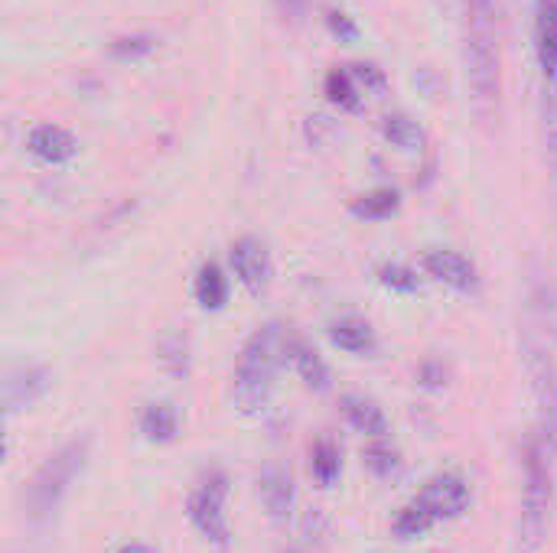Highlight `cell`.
<instances>
[{
	"label": "cell",
	"mask_w": 557,
	"mask_h": 553,
	"mask_svg": "<svg viewBox=\"0 0 557 553\" xmlns=\"http://www.w3.org/2000/svg\"><path fill=\"white\" fill-rule=\"evenodd\" d=\"M463 59L473 104L490 117L499 101V0H467Z\"/></svg>",
	"instance_id": "cell-1"
},
{
	"label": "cell",
	"mask_w": 557,
	"mask_h": 553,
	"mask_svg": "<svg viewBox=\"0 0 557 553\" xmlns=\"http://www.w3.org/2000/svg\"><path fill=\"white\" fill-rule=\"evenodd\" d=\"M522 508H519V553H539L552 535V512H555V460L545 447L542 433L529 437L522 450Z\"/></svg>",
	"instance_id": "cell-2"
},
{
	"label": "cell",
	"mask_w": 557,
	"mask_h": 553,
	"mask_svg": "<svg viewBox=\"0 0 557 553\" xmlns=\"http://www.w3.org/2000/svg\"><path fill=\"white\" fill-rule=\"evenodd\" d=\"M281 355H290V342L284 339L281 326H274V323L258 329L245 342V349L238 355L235 381H232V401L242 414H258L268 407Z\"/></svg>",
	"instance_id": "cell-3"
},
{
	"label": "cell",
	"mask_w": 557,
	"mask_h": 553,
	"mask_svg": "<svg viewBox=\"0 0 557 553\" xmlns=\"http://www.w3.org/2000/svg\"><path fill=\"white\" fill-rule=\"evenodd\" d=\"M470 505H473L470 482L460 473H441V476L428 479L424 489L401 508V515L395 518V535L401 541L424 538L441 521H454V518L467 515Z\"/></svg>",
	"instance_id": "cell-4"
},
{
	"label": "cell",
	"mask_w": 557,
	"mask_h": 553,
	"mask_svg": "<svg viewBox=\"0 0 557 553\" xmlns=\"http://www.w3.org/2000/svg\"><path fill=\"white\" fill-rule=\"evenodd\" d=\"M88 453H91V440L78 437V440L65 443L62 450H55L36 469V476L26 486V515H29L33 525H46L59 512V505L69 495L72 482L88 466Z\"/></svg>",
	"instance_id": "cell-5"
},
{
	"label": "cell",
	"mask_w": 557,
	"mask_h": 553,
	"mask_svg": "<svg viewBox=\"0 0 557 553\" xmlns=\"http://www.w3.org/2000/svg\"><path fill=\"white\" fill-rule=\"evenodd\" d=\"M225 499H228V476L222 469H209L196 489L189 492V525L219 551L228 548V521H225Z\"/></svg>",
	"instance_id": "cell-6"
},
{
	"label": "cell",
	"mask_w": 557,
	"mask_h": 553,
	"mask_svg": "<svg viewBox=\"0 0 557 553\" xmlns=\"http://www.w3.org/2000/svg\"><path fill=\"white\" fill-rule=\"evenodd\" d=\"M525 368H529V381H532V394L539 404V427H542V440L552 450L557 469V365L552 352L539 342L525 345Z\"/></svg>",
	"instance_id": "cell-7"
},
{
	"label": "cell",
	"mask_w": 557,
	"mask_h": 553,
	"mask_svg": "<svg viewBox=\"0 0 557 553\" xmlns=\"http://www.w3.org/2000/svg\"><path fill=\"white\" fill-rule=\"evenodd\" d=\"M421 267L428 277H434L437 284L460 290V293H476L480 290V274L473 267V261H467L460 251L450 248H431L421 257Z\"/></svg>",
	"instance_id": "cell-8"
},
{
	"label": "cell",
	"mask_w": 557,
	"mask_h": 553,
	"mask_svg": "<svg viewBox=\"0 0 557 553\" xmlns=\"http://www.w3.org/2000/svg\"><path fill=\"white\" fill-rule=\"evenodd\" d=\"M49 391V375L39 365H16L3 375V407L7 414L33 407Z\"/></svg>",
	"instance_id": "cell-9"
},
{
	"label": "cell",
	"mask_w": 557,
	"mask_h": 553,
	"mask_svg": "<svg viewBox=\"0 0 557 553\" xmlns=\"http://www.w3.org/2000/svg\"><path fill=\"white\" fill-rule=\"evenodd\" d=\"M228 257H232V267H235L238 280H242L251 293H258V290L268 287V280H271V257H268L264 241L245 235V238H238V241L232 244V254H228Z\"/></svg>",
	"instance_id": "cell-10"
},
{
	"label": "cell",
	"mask_w": 557,
	"mask_h": 553,
	"mask_svg": "<svg viewBox=\"0 0 557 553\" xmlns=\"http://www.w3.org/2000/svg\"><path fill=\"white\" fill-rule=\"evenodd\" d=\"M258 499L274 521H287L294 512V479L284 466H268L258 476Z\"/></svg>",
	"instance_id": "cell-11"
},
{
	"label": "cell",
	"mask_w": 557,
	"mask_h": 553,
	"mask_svg": "<svg viewBox=\"0 0 557 553\" xmlns=\"http://www.w3.org/2000/svg\"><path fill=\"white\" fill-rule=\"evenodd\" d=\"M535 52L545 81H557V0H535Z\"/></svg>",
	"instance_id": "cell-12"
},
{
	"label": "cell",
	"mask_w": 557,
	"mask_h": 553,
	"mask_svg": "<svg viewBox=\"0 0 557 553\" xmlns=\"http://www.w3.org/2000/svg\"><path fill=\"white\" fill-rule=\"evenodd\" d=\"M26 150H29L36 160L55 166V163H65V160L75 156V137H72L65 127H59V124H39V127L29 130Z\"/></svg>",
	"instance_id": "cell-13"
},
{
	"label": "cell",
	"mask_w": 557,
	"mask_h": 553,
	"mask_svg": "<svg viewBox=\"0 0 557 553\" xmlns=\"http://www.w3.org/2000/svg\"><path fill=\"white\" fill-rule=\"evenodd\" d=\"M343 414H346V420H349L359 433H366V437H372V440H385V433H388V417H385V411H382L372 398L346 394V398H343Z\"/></svg>",
	"instance_id": "cell-14"
},
{
	"label": "cell",
	"mask_w": 557,
	"mask_h": 553,
	"mask_svg": "<svg viewBox=\"0 0 557 553\" xmlns=\"http://www.w3.org/2000/svg\"><path fill=\"white\" fill-rule=\"evenodd\" d=\"M330 342L349 355H366L375 349V332L366 319L359 316H343L330 326Z\"/></svg>",
	"instance_id": "cell-15"
},
{
	"label": "cell",
	"mask_w": 557,
	"mask_h": 553,
	"mask_svg": "<svg viewBox=\"0 0 557 553\" xmlns=\"http://www.w3.org/2000/svg\"><path fill=\"white\" fill-rule=\"evenodd\" d=\"M140 433H144L150 443H157V447L173 443L176 433H180V417H176L173 404H170V401H153V404H147L144 414H140Z\"/></svg>",
	"instance_id": "cell-16"
},
{
	"label": "cell",
	"mask_w": 557,
	"mask_h": 553,
	"mask_svg": "<svg viewBox=\"0 0 557 553\" xmlns=\"http://www.w3.org/2000/svg\"><path fill=\"white\" fill-rule=\"evenodd\" d=\"M290 362H294L300 381H304L310 391L323 394V391L330 388V368H326V362L320 359L317 349H310L307 342H290Z\"/></svg>",
	"instance_id": "cell-17"
},
{
	"label": "cell",
	"mask_w": 557,
	"mask_h": 553,
	"mask_svg": "<svg viewBox=\"0 0 557 553\" xmlns=\"http://www.w3.org/2000/svg\"><path fill=\"white\" fill-rule=\"evenodd\" d=\"M382 134H385L395 147H401L405 153H421V150L428 147V134L421 130V124H418L414 117L401 114V111L385 114V121H382Z\"/></svg>",
	"instance_id": "cell-18"
},
{
	"label": "cell",
	"mask_w": 557,
	"mask_h": 553,
	"mask_svg": "<svg viewBox=\"0 0 557 553\" xmlns=\"http://www.w3.org/2000/svg\"><path fill=\"white\" fill-rule=\"evenodd\" d=\"M193 293L199 300L202 310H222L228 303V280L222 274L219 264H202L199 274H196V284H193Z\"/></svg>",
	"instance_id": "cell-19"
},
{
	"label": "cell",
	"mask_w": 557,
	"mask_h": 553,
	"mask_svg": "<svg viewBox=\"0 0 557 553\" xmlns=\"http://www.w3.org/2000/svg\"><path fill=\"white\" fill-rule=\"evenodd\" d=\"M401 209V196L388 186L382 189H372L366 196H359L352 202V215L356 218H366V222H382V218H392L395 212Z\"/></svg>",
	"instance_id": "cell-20"
},
{
	"label": "cell",
	"mask_w": 557,
	"mask_h": 553,
	"mask_svg": "<svg viewBox=\"0 0 557 553\" xmlns=\"http://www.w3.org/2000/svg\"><path fill=\"white\" fill-rule=\"evenodd\" d=\"M310 473L320 486H333L343 473V456L333 440H317L310 447Z\"/></svg>",
	"instance_id": "cell-21"
},
{
	"label": "cell",
	"mask_w": 557,
	"mask_h": 553,
	"mask_svg": "<svg viewBox=\"0 0 557 553\" xmlns=\"http://www.w3.org/2000/svg\"><path fill=\"white\" fill-rule=\"evenodd\" d=\"M326 98L343 108V111H359L362 104V95H359V85H356V75L346 72V68H333L326 75Z\"/></svg>",
	"instance_id": "cell-22"
},
{
	"label": "cell",
	"mask_w": 557,
	"mask_h": 553,
	"mask_svg": "<svg viewBox=\"0 0 557 553\" xmlns=\"http://www.w3.org/2000/svg\"><path fill=\"white\" fill-rule=\"evenodd\" d=\"M542 130H545V153L557 173V81H545V104H542Z\"/></svg>",
	"instance_id": "cell-23"
},
{
	"label": "cell",
	"mask_w": 557,
	"mask_h": 553,
	"mask_svg": "<svg viewBox=\"0 0 557 553\" xmlns=\"http://www.w3.org/2000/svg\"><path fill=\"white\" fill-rule=\"evenodd\" d=\"M379 280H382V287L392 290V293H414V290L421 287L418 274H414L411 267H405V264H385V267L379 271Z\"/></svg>",
	"instance_id": "cell-24"
},
{
	"label": "cell",
	"mask_w": 557,
	"mask_h": 553,
	"mask_svg": "<svg viewBox=\"0 0 557 553\" xmlns=\"http://www.w3.org/2000/svg\"><path fill=\"white\" fill-rule=\"evenodd\" d=\"M366 466H369L379 479H392V476H398V473H401V460H398V453H395V450H388L385 443H375V447H369V450H366Z\"/></svg>",
	"instance_id": "cell-25"
},
{
	"label": "cell",
	"mask_w": 557,
	"mask_h": 553,
	"mask_svg": "<svg viewBox=\"0 0 557 553\" xmlns=\"http://www.w3.org/2000/svg\"><path fill=\"white\" fill-rule=\"evenodd\" d=\"M153 49V39L150 36H121V39H114V46H111V52L117 55V59H140V55H147Z\"/></svg>",
	"instance_id": "cell-26"
},
{
	"label": "cell",
	"mask_w": 557,
	"mask_h": 553,
	"mask_svg": "<svg viewBox=\"0 0 557 553\" xmlns=\"http://www.w3.org/2000/svg\"><path fill=\"white\" fill-rule=\"evenodd\" d=\"M326 23H330L333 36H339L343 42L359 39V26H356V20H352L349 13H343V10H330V13H326Z\"/></svg>",
	"instance_id": "cell-27"
},
{
	"label": "cell",
	"mask_w": 557,
	"mask_h": 553,
	"mask_svg": "<svg viewBox=\"0 0 557 553\" xmlns=\"http://www.w3.org/2000/svg\"><path fill=\"white\" fill-rule=\"evenodd\" d=\"M163 362H166V368L176 375V378H183L186 375V342L183 339H166V345H163Z\"/></svg>",
	"instance_id": "cell-28"
},
{
	"label": "cell",
	"mask_w": 557,
	"mask_h": 553,
	"mask_svg": "<svg viewBox=\"0 0 557 553\" xmlns=\"http://www.w3.org/2000/svg\"><path fill=\"white\" fill-rule=\"evenodd\" d=\"M352 68H356V75H359L366 85H375V88H382V85H385V75H382V68H379V65H366V62H362V65H352Z\"/></svg>",
	"instance_id": "cell-29"
},
{
	"label": "cell",
	"mask_w": 557,
	"mask_h": 553,
	"mask_svg": "<svg viewBox=\"0 0 557 553\" xmlns=\"http://www.w3.org/2000/svg\"><path fill=\"white\" fill-rule=\"evenodd\" d=\"M304 3H307V0H281V10L290 13V16H297V13L304 10Z\"/></svg>",
	"instance_id": "cell-30"
},
{
	"label": "cell",
	"mask_w": 557,
	"mask_h": 553,
	"mask_svg": "<svg viewBox=\"0 0 557 553\" xmlns=\"http://www.w3.org/2000/svg\"><path fill=\"white\" fill-rule=\"evenodd\" d=\"M117 553H153L147 544H124Z\"/></svg>",
	"instance_id": "cell-31"
},
{
	"label": "cell",
	"mask_w": 557,
	"mask_h": 553,
	"mask_svg": "<svg viewBox=\"0 0 557 553\" xmlns=\"http://www.w3.org/2000/svg\"><path fill=\"white\" fill-rule=\"evenodd\" d=\"M290 553H297V551H290Z\"/></svg>",
	"instance_id": "cell-32"
}]
</instances>
